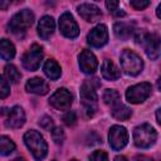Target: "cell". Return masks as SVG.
<instances>
[{
	"label": "cell",
	"mask_w": 161,
	"mask_h": 161,
	"mask_svg": "<svg viewBox=\"0 0 161 161\" xmlns=\"http://www.w3.org/2000/svg\"><path fill=\"white\" fill-rule=\"evenodd\" d=\"M151 94V84L147 82L135 84L126 91V98L130 103H142Z\"/></svg>",
	"instance_id": "cell-7"
},
{
	"label": "cell",
	"mask_w": 161,
	"mask_h": 161,
	"mask_svg": "<svg viewBox=\"0 0 161 161\" xmlns=\"http://www.w3.org/2000/svg\"><path fill=\"white\" fill-rule=\"evenodd\" d=\"M106 6L107 9L109 10V13H116L118 10V6H119V3L118 1H106Z\"/></svg>",
	"instance_id": "cell-32"
},
{
	"label": "cell",
	"mask_w": 161,
	"mask_h": 161,
	"mask_svg": "<svg viewBox=\"0 0 161 161\" xmlns=\"http://www.w3.org/2000/svg\"><path fill=\"white\" fill-rule=\"evenodd\" d=\"M15 57V47L8 39L0 40V58L4 60H11Z\"/></svg>",
	"instance_id": "cell-20"
},
{
	"label": "cell",
	"mask_w": 161,
	"mask_h": 161,
	"mask_svg": "<svg viewBox=\"0 0 161 161\" xmlns=\"http://www.w3.org/2000/svg\"><path fill=\"white\" fill-rule=\"evenodd\" d=\"M59 29L62 34L69 39H74L79 34V28L70 13H63L59 19Z\"/></svg>",
	"instance_id": "cell-10"
},
{
	"label": "cell",
	"mask_w": 161,
	"mask_h": 161,
	"mask_svg": "<svg viewBox=\"0 0 161 161\" xmlns=\"http://www.w3.org/2000/svg\"><path fill=\"white\" fill-rule=\"evenodd\" d=\"M63 121H64V123H65L67 126H73V125L75 123V121H77L75 112H74V111H68V112H65L64 116H63Z\"/></svg>",
	"instance_id": "cell-28"
},
{
	"label": "cell",
	"mask_w": 161,
	"mask_h": 161,
	"mask_svg": "<svg viewBox=\"0 0 161 161\" xmlns=\"http://www.w3.org/2000/svg\"><path fill=\"white\" fill-rule=\"evenodd\" d=\"M133 161H153V160L147 157V156H137V157H135Z\"/></svg>",
	"instance_id": "cell-33"
},
{
	"label": "cell",
	"mask_w": 161,
	"mask_h": 161,
	"mask_svg": "<svg viewBox=\"0 0 161 161\" xmlns=\"http://www.w3.org/2000/svg\"><path fill=\"white\" fill-rule=\"evenodd\" d=\"M130 4H131V6L133 9L142 10V9H145V8H147L150 5V1H147V0H132Z\"/></svg>",
	"instance_id": "cell-31"
},
{
	"label": "cell",
	"mask_w": 161,
	"mask_h": 161,
	"mask_svg": "<svg viewBox=\"0 0 161 161\" xmlns=\"http://www.w3.org/2000/svg\"><path fill=\"white\" fill-rule=\"evenodd\" d=\"M15 150V143L6 136H0V155L8 156Z\"/></svg>",
	"instance_id": "cell-23"
},
{
	"label": "cell",
	"mask_w": 161,
	"mask_h": 161,
	"mask_svg": "<svg viewBox=\"0 0 161 161\" xmlns=\"http://www.w3.org/2000/svg\"><path fill=\"white\" fill-rule=\"evenodd\" d=\"M97 87H99V82L96 78L84 80L80 87V99L88 117H92L97 109Z\"/></svg>",
	"instance_id": "cell-1"
},
{
	"label": "cell",
	"mask_w": 161,
	"mask_h": 161,
	"mask_svg": "<svg viewBox=\"0 0 161 161\" xmlns=\"http://www.w3.org/2000/svg\"><path fill=\"white\" fill-rule=\"evenodd\" d=\"M5 75L8 78V80H10L11 83H18L21 78V74L20 72L18 70V68L13 64H8L5 67Z\"/></svg>",
	"instance_id": "cell-24"
},
{
	"label": "cell",
	"mask_w": 161,
	"mask_h": 161,
	"mask_svg": "<svg viewBox=\"0 0 161 161\" xmlns=\"http://www.w3.org/2000/svg\"><path fill=\"white\" fill-rule=\"evenodd\" d=\"M70 161H77V160H75V158H73V160H70Z\"/></svg>",
	"instance_id": "cell-39"
},
{
	"label": "cell",
	"mask_w": 161,
	"mask_h": 161,
	"mask_svg": "<svg viewBox=\"0 0 161 161\" xmlns=\"http://www.w3.org/2000/svg\"><path fill=\"white\" fill-rule=\"evenodd\" d=\"M25 123V113L21 107L15 106L8 111L5 118V126L9 128H20Z\"/></svg>",
	"instance_id": "cell-14"
},
{
	"label": "cell",
	"mask_w": 161,
	"mask_h": 161,
	"mask_svg": "<svg viewBox=\"0 0 161 161\" xmlns=\"http://www.w3.org/2000/svg\"><path fill=\"white\" fill-rule=\"evenodd\" d=\"M52 138L55 143H62L64 141V131L60 128V127H55L53 131H52Z\"/></svg>",
	"instance_id": "cell-27"
},
{
	"label": "cell",
	"mask_w": 161,
	"mask_h": 161,
	"mask_svg": "<svg viewBox=\"0 0 161 161\" xmlns=\"http://www.w3.org/2000/svg\"><path fill=\"white\" fill-rule=\"evenodd\" d=\"M78 62H79V68L83 73L86 74H93L98 67V62H97V58L96 55L88 50V49H84L82 50V53L79 54L78 57Z\"/></svg>",
	"instance_id": "cell-13"
},
{
	"label": "cell",
	"mask_w": 161,
	"mask_h": 161,
	"mask_svg": "<svg viewBox=\"0 0 161 161\" xmlns=\"http://www.w3.org/2000/svg\"><path fill=\"white\" fill-rule=\"evenodd\" d=\"M101 72H102V77L107 80H116L121 77V72L119 69L116 67V64L109 60V59H106L103 63H102V68H101Z\"/></svg>",
	"instance_id": "cell-18"
},
{
	"label": "cell",
	"mask_w": 161,
	"mask_h": 161,
	"mask_svg": "<svg viewBox=\"0 0 161 161\" xmlns=\"http://www.w3.org/2000/svg\"><path fill=\"white\" fill-rule=\"evenodd\" d=\"M160 111H161L160 108L156 111V119H157V123H161V119H160Z\"/></svg>",
	"instance_id": "cell-35"
},
{
	"label": "cell",
	"mask_w": 161,
	"mask_h": 161,
	"mask_svg": "<svg viewBox=\"0 0 161 161\" xmlns=\"http://www.w3.org/2000/svg\"><path fill=\"white\" fill-rule=\"evenodd\" d=\"M136 43L141 44L145 48V52L148 58L157 59L160 55V39L155 34H150L145 30H141L135 36Z\"/></svg>",
	"instance_id": "cell-5"
},
{
	"label": "cell",
	"mask_w": 161,
	"mask_h": 161,
	"mask_svg": "<svg viewBox=\"0 0 161 161\" xmlns=\"http://www.w3.org/2000/svg\"><path fill=\"white\" fill-rule=\"evenodd\" d=\"M13 161H26L25 158H21V157H18V158H14Z\"/></svg>",
	"instance_id": "cell-37"
},
{
	"label": "cell",
	"mask_w": 161,
	"mask_h": 161,
	"mask_svg": "<svg viewBox=\"0 0 161 161\" xmlns=\"http://www.w3.org/2000/svg\"><path fill=\"white\" fill-rule=\"evenodd\" d=\"M43 70L45 73V75L52 79V80H57L60 74H62V70H60V67L59 64L54 60V59H49L44 63V67H43Z\"/></svg>",
	"instance_id": "cell-19"
},
{
	"label": "cell",
	"mask_w": 161,
	"mask_h": 161,
	"mask_svg": "<svg viewBox=\"0 0 161 161\" xmlns=\"http://www.w3.org/2000/svg\"><path fill=\"white\" fill-rule=\"evenodd\" d=\"M108 141H109V146L114 150H122L127 142H128V132L123 126L119 125H114L111 127L109 133H108Z\"/></svg>",
	"instance_id": "cell-8"
},
{
	"label": "cell",
	"mask_w": 161,
	"mask_h": 161,
	"mask_svg": "<svg viewBox=\"0 0 161 161\" xmlns=\"http://www.w3.org/2000/svg\"><path fill=\"white\" fill-rule=\"evenodd\" d=\"M39 125H40V127H42V128H44L45 131H50V130L53 128V126H54L53 119H52L50 117H48V116L42 117V118H40V121H39Z\"/></svg>",
	"instance_id": "cell-29"
},
{
	"label": "cell",
	"mask_w": 161,
	"mask_h": 161,
	"mask_svg": "<svg viewBox=\"0 0 161 161\" xmlns=\"http://www.w3.org/2000/svg\"><path fill=\"white\" fill-rule=\"evenodd\" d=\"M119 62H121V67H122L123 72L132 77L140 74L143 68V62H142L141 57L130 49H125L121 53Z\"/></svg>",
	"instance_id": "cell-4"
},
{
	"label": "cell",
	"mask_w": 161,
	"mask_h": 161,
	"mask_svg": "<svg viewBox=\"0 0 161 161\" xmlns=\"http://www.w3.org/2000/svg\"><path fill=\"white\" fill-rule=\"evenodd\" d=\"M25 89L29 93H34V94H38V96H44V94L48 93L49 86L44 79L35 77V78H31V79H29L26 82Z\"/></svg>",
	"instance_id": "cell-16"
},
{
	"label": "cell",
	"mask_w": 161,
	"mask_h": 161,
	"mask_svg": "<svg viewBox=\"0 0 161 161\" xmlns=\"http://www.w3.org/2000/svg\"><path fill=\"white\" fill-rule=\"evenodd\" d=\"M10 94V87L8 80L0 75V98H6Z\"/></svg>",
	"instance_id": "cell-26"
},
{
	"label": "cell",
	"mask_w": 161,
	"mask_h": 161,
	"mask_svg": "<svg viewBox=\"0 0 161 161\" xmlns=\"http://www.w3.org/2000/svg\"><path fill=\"white\" fill-rule=\"evenodd\" d=\"M54 29H55V23H54V19L52 16L45 15L40 19V21L38 24V34L40 35L42 39L47 40L48 38H50Z\"/></svg>",
	"instance_id": "cell-17"
},
{
	"label": "cell",
	"mask_w": 161,
	"mask_h": 161,
	"mask_svg": "<svg viewBox=\"0 0 161 161\" xmlns=\"http://www.w3.org/2000/svg\"><path fill=\"white\" fill-rule=\"evenodd\" d=\"M113 30H114L116 36L118 39H122V40L128 39L133 33L132 26L130 24H127V23H116L114 26H113Z\"/></svg>",
	"instance_id": "cell-21"
},
{
	"label": "cell",
	"mask_w": 161,
	"mask_h": 161,
	"mask_svg": "<svg viewBox=\"0 0 161 161\" xmlns=\"http://www.w3.org/2000/svg\"><path fill=\"white\" fill-rule=\"evenodd\" d=\"M103 101L106 104L114 106V104L119 103V93L114 89H106L103 93Z\"/></svg>",
	"instance_id": "cell-25"
},
{
	"label": "cell",
	"mask_w": 161,
	"mask_h": 161,
	"mask_svg": "<svg viewBox=\"0 0 161 161\" xmlns=\"http://www.w3.org/2000/svg\"><path fill=\"white\" fill-rule=\"evenodd\" d=\"M112 116L116 119L125 121V119H128L131 117V109L122 103H117V104L112 106Z\"/></svg>",
	"instance_id": "cell-22"
},
{
	"label": "cell",
	"mask_w": 161,
	"mask_h": 161,
	"mask_svg": "<svg viewBox=\"0 0 161 161\" xmlns=\"http://www.w3.org/2000/svg\"><path fill=\"white\" fill-rule=\"evenodd\" d=\"M108 40V30L107 26L103 24H98L94 26L87 35V42L89 45L94 48H101L103 47Z\"/></svg>",
	"instance_id": "cell-11"
},
{
	"label": "cell",
	"mask_w": 161,
	"mask_h": 161,
	"mask_svg": "<svg viewBox=\"0 0 161 161\" xmlns=\"http://www.w3.org/2000/svg\"><path fill=\"white\" fill-rule=\"evenodd\" d=\"M9 5H10V1H0V9L1 10H6Z\"/></svg>",
	"instance_id": "cell-34"
},
{
	"label": "cell",
	"mask_w": 161,
	"mask_h": 161,
	"mask_svg": "<svg viewBox=\"0 0 161 161\" xmlns=\"http://www.w3.org/2000/svg\"><path fill=\"white\" fill-rule=\"evenodd\" d=\"M34 23V14L31 10L29 9H24L20 10L19 13H16L9 21L8 24V29L11 33H20V31H25L28 28L31 26V24Z\"/></svg>",
	"instance_id": "cell-6"
},
{
	"label": "cell",
	"mask_w": 161,
	"mask_h": 161,
	"mask_svg": "<svg viewBox=\"0 0 161 161\" xmlns=\"http://www.w3.org/2000/svg\"><path fill=\"white\" fill-rule=\"evenodd\" d=\"M89 161H108V156L104 151H94L91 155Z\"/></svg>",
	"instance_id": "cell-30"
},
{
	"label": "cell",
	"mask_w": 161,
	"mask_h": 161,
	"mask_svg": "<svg viewBox=\"0 0 161 161\" xmlns=\"http://www.w3.org/2000/svg\"><path fill=\"white\" fill-rule=\"evenodd\" d=\"M43 59V49L38 44H33L31 48L23 55V65L25 69L33 72L36 70Z\"/></svg>",
	"instance_id": "cell-9"
},
{
	"label": "cell",
	"mask_w": 161,
	"mask_h": 161,
	"mask_svg": "<svg viewBox=\"0 0 161 161\" xmlns=\"http://www.w3.org/2000/svg\"><path fill=\"white\" fill-rule=\"evenodd\" d=\"M77 10H78V14L86 21H97V20H99L102 18V11L94 4L83 3V4L78 5Z\"/></svg>",
	"instance_id": "cell-15"
},
{
	"label": "cell",
	"mask_w": 161,
	"mask_h": 161,
	"mask_svg": "<svg viewBox=\"0 0 161 161\" xmlns=\"http://www.w3.org/2000/svg\"><path fill=\"white\" fill-rule=\"evenodd\" d=\"M24 142L26 145V147L29 148V151L31 152L33 157L38 161L43 160L47 156L48 152V145L44 141V137L34 130H30L28 132H25L24 135Z\"/></svg>",
	"instance_id": "cell-2"
},
{
	"label": "cell",
	"mask_w": 161,
	"mask_h": 161,
	"mask_svg": "<svg viewBox=\"0 0 161 161\" xmlns=\"http://www.w3.org/2000/svg\"><path fill=\"white\" fill-rule=\"evenodd\" d=\"M160 9H161V5L157 6V16H158V18H160Z\"/></svg>",
	"instance_id": "cell-38"
},
{
	"label": "cell",
	"mask_w": 161,
	"mask_h": 161,
	"mask_svg": "<svg viewBox=\"0 0 161 161\" xmlns=\"http://www.w3.org/2000/svg\"><path fill=\"white\" fill-rule=\"evenodd\" d=\"M157 140V132L155 128L148 125L143 123L141 126H137L133 131V141L135 145L140 148H148L151 147Z\"/></svg>",
	"instance_id": "cell-3"
},
{
	"label": "cell",
	"mask_w": 161,
	"mask_h": 161,
	"mask_svg": "<svg viewBox=\"0 0 161 161\" xmlns=\"http://www.w3.org/2000/svg\"><path fill=\"white\" fill-rule=\"evenodd\" d=\"M114 161H127V158H126L125 156H117V157L114 158Z\"/></svg>",
	"instance_id": "cell-36"
},
{
	"label": "cell",
	"mask_w": 161,
	"mask_h": 161,
	"mask_svg": "<svg viewBox=\"0 0 161 161\" xmlns=\"http://www.w3.org/2000/svg\"><path fill=\"white\" fill-rule=\"evenodd\" d=\"M72 101H73L72 94H70V92H69L68 89H65V88H59V89H57V91L52 94V97L49 98V103H50L54 108H57V109H59V111H63V109L69 108L70 104H72Z\"/></svg>",
	"instance_id": "cell-12"
}]
</instances>
